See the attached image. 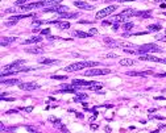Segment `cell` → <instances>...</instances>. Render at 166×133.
Here are the masks:
<instances>
[{
    "mask_svg": "<svg viewBox=\"0 0 166 133\" xmlns=\"http://www.w3.org/2000/svg\"><path fill=\"white\" fill-rule=\"evenodd\" d=\"M99 65H100L99 62L83 61V62H77V63H73V65L66 66L65 71H78V70H82V68H86V67H95V66H99Z\"/></svg>",
    "mask_w": 166,
    "mask_h": 133,
    "instance_id": "cell-1",
    "label": "cell"
},
{
    "mask_svg": "<svg viewBox=\"0 0 166 133\" xmlns=\"http://www.w3.org/2000/svg\"><path fill=\"white\" fill-rule=\"evenodd\" d=\"M137 51L140 54H148L149 51H152V53H158V51H162V49L158 47L157 45H154V44H145V45L138 46Z\"/></svg>",
    "mask_w": 166,
    "mask_h": 133,
    "instance_id": "cell-2",
    "label": "cell"
},
{
    "mask_svg": "<svg viewBox=\"0 0 166 133\" xmlns=\"http://www.w3.org/2000/svg\"><path fill=\"white\" fill-rule=\"evenodd\" d=\"M136 13H137V11H134V9H125V11H123L121 13H119V15H116V16H113V19H112V21H120V23H123V21H125L126 19H129V17H132V16H136Z\"/></svg>",
    "mask_w": 166,
    "mask_h": 133,
    "instance_id": "cell-3",
    "label": "cell"
},
{
    "mask_svg": "<svg viewBox=\"0 0 166 133\" xmlns=\"http://www.w3.org/2000/svg\"><path fill=\"white\" fill-rule=\"evenodd\" d=\"M111 70L109 68H91L85 72V75L87 76H95V75H107L109 74Z\"/></svg>",
    "mask_w": 166,
    "mask_h": 133,
    "instance_id": "cell-4",
    "label": "cell"
},
{
    "mask_svg": "<svg viewBox=\"0 0 166 133\" xmlns=\"http://www.w3.org/2000/svg\"><path fill=\"white\" fill-rule=\"evenodd\" d=\"M116 5H109V7H107V8H104V9H102V11H99L98 13H96V16L95 17L96 19H103V17H105V16H109L112 12H115L116 11Z\"/></svg>",
    "mask_w": 166,
    "mask_h": 133,
    "instance_id": "cell-5",
    "label": "cell"
},
{
    "mask_svg": "<svg viewBox=\"0 0 166 133\" xmlns=\"http://www.w3.org/2000/svg\"><path fill=\"white\" fill-rule=\"evenodd\" d=\"M41 7H46L45 0H42V2L30 3V4H25V5H21V9H22V11H29V9H34V8H41Z\"/></svg>",
    "mask_w": 166,
    "mask_h": 133,
    "instance_id": "cell-6",
    "label": "cell"
},
{
    "mask_svg": "<svg viewBox=\"0 0 166 133\" xmlns=\"http://www.w3.org/2000/svg\"><path fill=\"white\" fill-rule=\"evenodd\" d=\"M67 11V7L65 5H53V7H46L45 9H43V12H53V13H62V12Z\"/></svg>",
    "mask_w": 166,
    "mask_h": 133,
    "instance_id": "cell-7",
    "label": "cell"
},
{
    "mask_svg": "<svg viewBox=\"0 0 166 133\" xmlns=\"http://www.w3.org/2000/svg\"><path fill=\"white\" fill-rule=\"evenodd\" d=\"M95 83H96V82H87V80H83V79H74V80H73V84H74V86L87 87V88H90L91 86H94Z\"/></svg>",
    "mask_w": 166,
    "mask_h": 133,
    "instance_id": "cell-8",
    "label": "cell"
},
{
    "mask_svg": "<svg viewBox=\"0 0 166 133\" xmlns=\"http://www.w3.org/2000/svg\"><path fill=\"white\" fill-rule=\"evenodd\" d=\"M21 90H25V91H33V90H38L40 86L37 83H20L19 86Z\"/></svg>",
    "mask_w": 166,
    "mask_h": 133,
    "instance_id": "cell-9",
    "label": "cell"
},
{
    "mask_svg": "<svg viewBox=\"0 0 166 133\" xmlns=\"http://www.w3.org/2000/svg\"><path fill=\"white\" fill-rule=\"evenodd\" d=\"M140 61H150V62H161L162 58H158V57H154V55H150V54H145V55H140Z\"/></svg>",
    "mask_w": 166,
    "mask_h": 133,
    "instance_id": "cell-10",
    "label": "cell"
},
{
    "mask_svg": "<svg viewBox=\"0 0 166 133\" xmlns=\"http://www.w3.org/2000/svg\"><path fill=\"white\" fill-rule=\"evenodd\" d=\"M74 5L78 7V8H82V9H94V5H91V4L86 3V2H74Z\"/></svg>",
    "mask_w": 166,
    "mask_h": 133,
    "instance_id": "cell-11",
    "label": "cell"
},
{
    "mask_svg": "<svg viewBox=\"0 0 166 133\" xmlns=\"http://www.w3.org/2000/svg\"><path fill=\"white\" fill-rule=\"evenodd\" d=\"M152 74V71H128L126 72V75L129 76H146Z\"/></svg>",
    "mask_w": 166,
    "mask_h": 133,
    "instance_id": "cell-12",
    "label": "cell"
},
{
    "mask_svg": "<svg viewBox=\"0 0 166 133\" xmlns=\"http://www.w3.org/2000/svg\"><path fill=\"white\" fill-rule=\"evenodd\" d=\"M25 51L29 54H42L43 49L42 47H38V46H33V47H28V49H25Z\"/></svg>",
    "mask_w": 166,
    "mask_h": 133,
    "instance_id": "cell-13",
    "label": "cell"
},
{
    "mask_svg": "<svg viewBox=\"0 0 166 133\" xmlns=\"http://www.w3.org/2000/svg\"><path fill=\"white\" fill-rule=\"evenodd\" d=\"M15 41H17V38H16V37H3L2 40H0V45L7 46V45H9V44L15 42Z\"/></svg>",
    "mask_w": 166,
    "mask_h": 133,
    "instance_id": "cell-14",
    "label": "cell"
},
{
    "mask_svg": "<svg viewBox=\"0 0 166 133\" xmlns=\"http://www.w3.org/2000/svg\"><path fill=\"white\" fill-rule=\"evenodd\" d=\"M104 42H105L108 46H112V47H120V46H121V44H120V42L115 41V40L109 38V37H104Z\"/></svg>",
    "mask_w": 166,
    "mask_h": 133,
    "instance_id": "cell-15",
    "label": "cell"
},
{
    "mask_svg": "<svg viewBox=\"0 0 166 133\" xmlns=\"http://www.w3.org/2000/svg\"><path fill=\"white\" fill-rule=\"evenodd\" d=\"M78 16H79L78 12H75V13H71V12H62V13H59L61 19H75Z\"/></svg>",
    "mask_w": 166,
    "mask_h": 133,
    "instance_id": "cell-16",
    "label": "cell"
},
{
    "mask_svg": "<svg viewBox=\"0 0 166 133\" xmlns=\"http://www.w3.org/2000/svg\"><path fill=\"white\" fill-rule=\"evenodd\" d=\"M73 36L74 37H79V38H86V37H91V34L90 32L88 33H86V32H82V30H75V32H73Z\"/></svg>",
    "mask_w": 166,
    "mask_h": 133,
    "instance_id": "cell-17",
    "label": "cell"
},
{
    "mask_svg": "<svg viewBox=\"0 0 166 133\" xmlns=\"http://www.w3.org/2000/svg\"><path fill=\"white\" fill-rule=\"evenodd\" d=\"M21 82H20L19 79H8V80H5V79H3L2 78V84H8V86H12V84H20Z\"/></svg>",
    "mask_w": 166,
    "mask_h": 133,
    "instance_id": "cell-18",
    "label": "cell"
},
{
    "mask_svg": "<svg viewBox=\"0 0 166 133\" xmlns=\"http://www.w3.org/2000/svg\"><path fill=\"white\" fill-rule=\"evenodd\" d=\"M134 63H136V62H134L133 59H129V58L120 59V65H121V66H133Z\"/></svg>",
    "mask_w": 166,
    "mask_h": 133,
    "instance_id": "cell-19",
    "label": "cell"
},
{
    "mask_svg": "<svg viewBox=\"0 0 166 133\" xmlns=\"http://www.w3.org/2000/svg\"><path fill=\"white\" fill-rule=\"evenodd\" d=\"M42 41V37L41 36H37V37H30V38H28L24 44H37V42H41Z\"/></svg>",
    "mask_w": 166,
    "mask_h": 133,
    "instance_id": "cell-20",
    "label": "cell"
},
{
    "mask_svg": "<svg viewBox=\"0 0 166 133\" xmlns=\"http://www.w3.org/2000/svg\"><path fill=\"white\" fill-rule=\"evenodd\" d=\"M136 16H138V17H150L152 16V11H137Z\"/></svg>",
    "mask_w": 166,
    "mask_h": 133,
    "instance_id": "cell-21",
    "label": "cell"
},
{
    "mask_svg": "<svg viewBox=\"0 0 166 133\" xmlns=\"http://www.w3.org/2000/svg\"><path fill=\"white\" fill-rule=\"evenodd\" d=\"M59 61L57 59H50V58H45V59H40V63L42 65H53V63H58Z\"/></svg>",
    "mask_w": 166,
    "mask_h": 133,
    "instance_id": "cell-22",
    "label": "cell"
},
{
    "mask_svg": "<svg viewBox=\"0 0 166 133\" xmlns=\"http://www.w3.org/2000/svg\"><path fill=\"white\" fill-rule=\"evenodd\" d=\"M62 0H45L46 7H53V5H58Z\"/></svg>",
    "mask_w": 166,
    "mask_h": 133,
    "instance_id": "cell-23",
    "label": "cell"
},
{
    "mask_svg": "<svg viewBox=\"0 0 166 133\" xmlns=\"http://www.w3.org/2000/svg\"><path fill=\"white\" fill-rule=\"evenodd\" d=\"M161 25L160 24H152V25H149L148 26V30H152V32H158V30H161Z\"/></svg>",
    "mask_w": 166,
    "mask_h": 133,
    "instance_id": "cell-24",
    "label": "cell"
},
{
    "mask_svg": "<svg viewBox=\"0 0 166 133\" xmlns=\"http://www.w3.org/2000/svg\"><path fill=\"white\" fill-rule=\"evenodd\" d=\"M85 99H87V95L86 94H78L74 98V102H82V100H85Z\"/></svg>",
    "mask_w": 166,
    "mask_h": 133,
    "instance_id": "cell-25",
    "label": "cell"
},
{
    "mask_svg": "<svg viewBox=\"0 0 166 133\" xmlns=\"http://www.w3.org/2000/svg\"><path fill=\"white\" fill-rule=\"evenodd\" d=\"M123 28H124L125 30H129L133 28V24L132 23H125V24H123Z\"/></svg>",
    "mask_w": 166,
    "mask_h": 133,
    "instance_id": "cell-26",
    "label": "cell"
},
{
    "mask_svg": "<svg viewBox=\"0 0 166 133\" xmlns=\"http://www.w3.org/2000/svg\"><path fill=\"white\" fill-rule=\"evenodd\" d=\"M156 38L160 40V41H166V33H164V34H157Z\"/></svg>",
    "mask_w": 166,
    "mask_h": 133,
    "instance_id": "cell-27",
    "label": "cell"
},
{
    "mask_svg": "<svg viewBox=\"0 0 166 133\" xmlns=\"http://www.w3.org/2000/svg\"><path fill=\"white\" fill-rule=\"evenodd\" d=\"M26 2H30V0H17V2H15L16 5H25Z\"/></svg>",
    "mask_w": 166,
    "mask_h": 133,
    "instance_id": "cell-28",
    "label": "cell"
},
{
    "mask_svg": "<svg viewBox=\"0 0 166 133\" xmlns=\"http://www.w3.org/2000/svg\"><path fill=\"white\" fill-rule=\"evenodd\" d=\"M67 78V76H65V75H63V76H61V75H51V79H66Z\"/></svg>",
    "mask_w": 166,
    "mask_h": 133,
    "instance_id": "cell-29",
    "label": "cell"
},
{
    "mask_svg": "<svg viewBox=\"0 0 166 133\" xmlns=\"http://www.w3.org/2000/svg\"><path fill=\"white\" fill-rule=\"evenodd\" d=\"M41 34H42V36H49V34H50V29H43V30H41Z\"/></svg>",
    "mask_w": 166,
    "mask_h": 133,
    "instance_id": "cell-30",
    "label": "cell"
},
{
    "mask_svg": "<svg viewBox=\"0 0 166 133\" xmlns=\"http://www.w3.org/2000/svg\"><path fill=\"white\" fill-rule=\"evenodd\" d=\"M107 2H120V3H123V2H134V0H107Z\"/></svg>",
    "mask_w": 166,
    "mask_h": 133,
    "instance_id": "cell-31",
    "label": "cell"
},
{
    "mask_svg": "<svg viewBox=\"0 0 166 133\" xmlns=\"http://www.w3.org/2000/svg\"><path fill=\"white\" fill-rule=\"evenodd\" d=\"M117 54H107V58H116Z\"/></svg>",
    "mask_w": 166,
    "mask_h": 133,
    "instance_id": "cell-32",
    "label": "cell"
},
{
    "mask_svg": "<svg viewBox=\"0 0 166 133\" xmlns=\"http://www.w3.org/2000/svg\"><path fill=\"white\" fill-rule=\"evenodd\" d=\"M90 33L94 36V34H96V33H98V30H96V29H91V30H90Z\"/></svg>",
    "mask_w": 166,
    "mask_h": 133,
    "instance_id": "cell-33",
    "label": "cell"
},
{
    "mask_svg": "<svg viewBox=\"0 0 166 133\" xmlns=\"http://www.w3.org/2000/svg\"><path fill=\"white\" fill-rule=\"evenodd\" d=\"M28 128V132H36L34 128H32V127H26Z\"/></svg>",
    "mask_w": 166,
    "mask_h": 133,
    "instance_id": "cell-34",
    "label": "cell"
},
{
    "mask_svg": "<svg viewBox=\"0 0 166 133\" xmlns=\"http://www.w3.org/2000/svg\"><path fill=\"white\" fill-rule=\"evenodd\" d=\"M156 76H160V78H164V76H166V72H162V74H157Z\"/></svg>",
    "mask_w": 166,
    "mask_h": 133,
    "instance_id": "cell-35",
    "label": "cell"
},
{
    "mask_svg": "<svg viewBox=\"0 0 166 133\" xmlns=\"http://www.w3.org/2000/svg\"><path fill=\"white\" fill-rule=\"evenodd\" d=\"M117 28H119V24H115V25H113V29H115V30H116V29H117Z\"/></svg>",
    "mask_w": 166,
    "mask_h": 133,
    "instance_id": "cell-36",
    "label": "cell"
},
{
    "mask_svg": "<svg viewBox=\"0 0 166 133\" xmlns=\"http://www.w3.org/2000/svg\"><path fill=\"white\" fill-rule=\"evenodd\" d=\"M160 2H166V0H156V3H160Z\"/></svg>",
    "mask_w": 166,
    "mask_h": 133,
    "instance_id": "cell-37",
    "label": "cell"
},
{
    "mask_svg": "<svg viewBox=\"0 0 166 133\" xmlns=\"http://www.w3.org/2000/svg\"><path fill=\"white\" fill-rule=\"evenodd\" d=\"M161 62H162V63H166V58H165V59H162Z\"/></svg>",
    "mask_w": 166,
    "mask_h": 133,
    "instance_id": "cell-38",
    "label": "cell"
}]
</instances>
